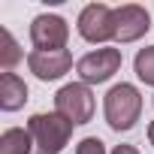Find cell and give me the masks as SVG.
<instances>
[{"label": "cell", "mask_w": 154, "mask_h": 154, "mask_svg": "<svg viewBox=\"0 0 154 154\" xmlns=\"http://www.w3.org/2000/svg\"><path fill=\"white\" fill-rule=\"evenodd\" d=\"M27 133L33 139V151L36 154H60L69 145L72 124L63 115H57V112H36L27 121Z\"/></svg>", "instance_id": "cell-1"}, {"label": "cell", "mask_w": 154, "mask_h": 154, "mask_svg": "<svg viewBox=\"0 0 154 154\" xmlns=\"http://www.w3.org/2000/svg\"><path fill=\"white\" fill-rule=\"evenodd\" d=\"M103 112H106V124L118 133L124 130H133L136 121H139V112H142V94L136 85L130 82H121V85H112L106 100H103Z\"/></svg>", "instance_id": "cell-2"}, {"label": "cell", "mask_w": 154, "mask_h": 154, "mask_svg": "<svg viewBox=\"0 0 154 154\" xmlns=\"http://www.w3.org/2000/svg\"><path fill=\"white\" fill-rule=\"evenodd\" d=\"M94 94L85 82H69L54 94V112L63 115L72 127L75 124H88L94 118Z\"/></svg>", "instance_id": "cell-3"}, {"label": "cell", "mask_w": 154, "mask_h": 154, "mask_svg": "<svg viewBox=\"0 0 154 154\" xmlns=\"http://www.w3.org/2000/svg\"><path fill=\"white\" fill-rule=\"evenodd\" d=\"M118 69H121V48H97L79 57V63H75V72L85 85H103Z\"/></svg>", "instance_id": "cell-4"}, {"label": "cell", "mask_w": 154, "mask_h": 154, "mask_svg": "<svg viewBox=\"0 0 154 154\" xmlns=\"http://www.w3.org/2000/svg\"><path fill=\"white\" fill-rule=\"evenodd\" d=\"M79 36L88 42L115 39V9L106 3H88L79 12Z\"/></svg>", "instance_id": "cell-5"}, {"label": "cell", "mask_w": 154, "mask_h": 154, "mask_svg": "<svg viewBox=\"0 0 154 154\" xmlns=\"http://www.w3.org/2000/svg\"><path fill=\"white\" fill-rule=\"evenodd\" d=\"M66 39H69V24L60 15L42 12L30 21V42L39 51H60L66 45Z\"/></svg>", "instance_id": "cell-6"}, {"label": "cell", "mask_w": 154, "mask_h": 154, "mask_svg": "<svg viewBox=\"0 0 154 154\" xmlns=\"http://www.w3.org/2000/svg\"><path fill=\"white\" fill-rule=\"evenodd\" d=\"M151 30V15L139 3H124L115 9V42H136Z\"/></svg>", "instance_id": "cell-7"}, {"label": "cell", "mask_w": 154, "mask_h": 154, "mask_svg": "<svg viewBox=\"0 0 154 154\" xmlns=\"http://www.w3.org/2000/svg\"><path fill=\"white\" fill-rule=\"evenodd\" d=\"M27 66H30V72L36 75L39 82H54V79H60L63 72H69L72 54L66 48H60V51H39V48H33L27 54Z\"/></svg>", "instance_id": "cell-8"}, {"label": "cell", "mask_w": 154, "mask_h": 154, "mask_svg": "<svg viewBox=\"0 0 154 154\" xmlns=\"http://www.w3.org/2000/svg\"><path fill=\"white\" fill-rule=\"evenodd\" d=\"M27 103V85L21 75L15 72H3L0 75V109L3 112H18Z\"/></svg>", "instance_id": "cell-9"}, {"label": "cell", "mask_w": 154, "mask_h": 154, "mask_svg": "<svg viewBox=\"0 0 154 154\" xmlns=\"http://www.w3.org/2000/svg\"><path fill=\"white\" fill-rule=\"evenodd\" d=\"M33 151V139L27 133V127H9L0 136V154H30Z\"/></svg>", "instance_id": "cell-10"}, {"label": "cell", "mask_w": 154, "mask_h": 154, "mask_svg": "<svg viewBox=\"0 0 154 154\" xmlns=\"http://www.w3.org/2000/svg\"><path fill=\"white\" fill-rule=\"evenodd\" d=\"M24 57V51L18 48L15 36L6 30V27H0V66H3V72H12V66Z\"/></svg>", "instance_id": "cell-11"}, {"label": "cell", "mask_w": 154, "mask_h": 154, "mask_svg": "<svg viewBox=\"0 0 154 154\" xmlns=\"http://www.w3.org/2000/svg\"><path fill=\"white\" fill-rule=\"evenodd\" d=\"M133 69H136V75H139L145 85H151V88H154V45H145V48H139V51H136Z\"/></svg>", "instance_id": "cell-12"}, {"label": "cell", "mask_w": 154, "mask_h": 154, "mask_svg": "<svg viewBox=\"0 0 154 154\" xmlns=\"http://www.w3.org/2000/svg\"><path fill=\"white\" fill-rule=\"evenodd\" d=\"M75 154H106V142L97 139V136H85L75 145Z\"/></svg>", "instance_id": "cell-13"}, {"label": "cell", "mask_w": 154, "mask_h": 154, "mask_svg": "<svg viewBox=\"0 0 154 154\" xmlns=\"http://www.w3.org/2000/svg\"><path fill=\"white\" fill-rule=\"evenodd\" d=\"M112 154H139V151H136L133 145H115V148H112Z\"/></svg>", "instance_id": "cell-14"}, {"label": "cell", "mask_w": 154, "mask_h": 154, "mask_svg": "<svg viewBox=\"0 0 154 154\" xmlns=\"http://www.w3.org/2000/svg\"><path fill=\"white\" fill-rule=\"evenodd\" d=\"M148 142H151V145H154V121H151V124H148Z\"/></svg>", "instance_id": "cell-15"}]
</instances>
